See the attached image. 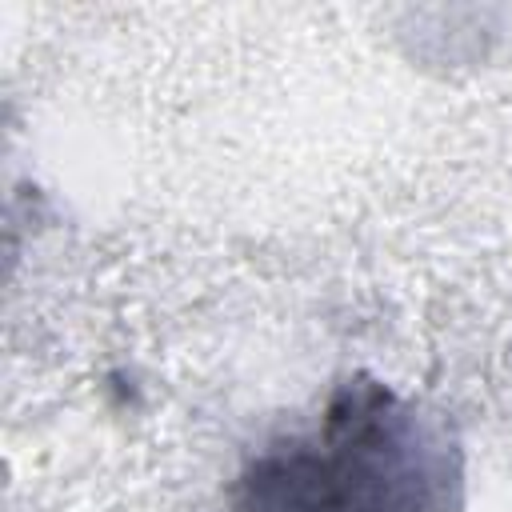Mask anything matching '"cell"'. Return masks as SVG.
Returning <instances> with one entry per match:
<instances>
[{
    "label": "cell",
    "mask_w": 512,
    "mask_h": 512,
    "mask_svg": "<svg viewBox=\"0 0 512 512\" xmlns=\"http://www.w3.org/2000/svg\"><path fill=\"white\" fill-rule=\"evenodd\" d=\"M228 504L232 512H460L464 448L440 412L352 372L308 424L244 460Z\"/></svg>",
    "instance_id": "1"
}]
</instances>
